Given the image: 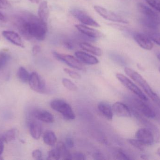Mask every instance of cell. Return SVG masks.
<instances>
[{"label":"cell","instance_id":"d6986e66","mask_svg":"<svg viewBox=\"0 0 160 160\" xmlns=\"http://www.w3.org/2000/svg\"><path fill=\"white\" fill-rule=\"evenodd\" d=\"M98 109L100 112L106 119L112 120L113 116V112L111 106L106 102H102L98 105Z\"/></svg>","mask_w":160,"mask_h":160},{"label":"cell","instance_id":"ab89813d","mask_svg":"<svg viewBox=\"0 0 160 160\" xmlns=\"http://www.w3.org/2000/svg\"><path fill=\"white\" fill-rule=\"evenodd\" d=\"M41 51V48L40 46L38 45H35L33 47L32 49V53L33 55H36L39 53Z\"/></svg>","mask_w":160,"mask_h":160},{"label":"cell","instance_id":"e575fe53","mask_svg":"<svg viewBox=\"0 0 160 160\" xmlns=\"http://www.w3.org/2000/svg\"><path fill=\"white\" fill-rule=\"evenodd\" d=\"M116 158L118 160H129L131 158L122 150H118L116 155Z\"/></svg>","mask_w":160,"mask_h":160},{"label":"cell","instance_id":"c3c4849f","mask_svg":"<svg viewBox=\"0 0 160 160\" xmlns=\"http://www.w3.org/2000/svg\"><path fill=\"white\" fill-rule=\"evenodd\" d=\"M157 154H158V155L160 157V147L158 148V151H157Z\"/></svg>","mask_w":160,"mask_h":160},{"label":"cell","instance_id":"52a82bcc","mask_svg":"<svg viewBox=\"0 0 160 160\" xmlns=\"http://www.w3.org/2000/svg\"><path fill=\"white\" fill-rule=\"evenodd\" d=\"M54 57L59 61L64 62L70 67L79 70H83L84 69L83 63L77 58L69 55V54H64L54 52L53 53Z\"/></svg>","mask_w":160,"mask_h":160},{"label":"cell","instance_id":"cb8c5ba5","mask_svg":"<svg viewBox=\"0 0 160 160\" xmlns=\"http://www.w3.org/2000/svg\"><path fill=\"white\" fill-rule=\"evenodd\" d=\"M43 141L47 145L53 146L57 142V137L54 132L49 131L44 134Z\"/></svg>","mask_w":160,"mask_h":160},{"label":"cell","instance_id":"f546056e","mask_svg":"<svg viewBox=\"0 0 160 160\" xmlns=\"http://www.w3.org/2000/svg\"><path fill=\"white\" fill-rule=\"evenodd\" d=\"M63 85L64 87L71 91H76L78 90V87L75 84L70 80L67 79H63L62 81Z\"/></svg>","mask_w":160,"mask_h":160},{"label":"cell","instance_id":"5b68a950","mask_svg":"<svg viewBox=\"0 0 160 160\" xmlns=\"http://www.w3.org/2000/svg\"><path fill=\"white\" fill-rule=\"evenodd\" d=\"M118 80L124 86L128 88L130 91L134 93L136 96L144 101H148V98L142 92V90L134 84L128 78L123 74L117 73L116 75Z\"/></svg>","mask_w":160,"mask_h":160},{"label":"cell","instance_id":"8992f818","mask_svg":"<svg viewBox=\"0 0 160 160\" xmlns=\"http://www.w3.org/2000/svg\"><path fill=\"white\" fill-rule=\"evenodd\" d=\"M130 108V107H129ZM131 113L134 116V117L137 120L142 124V126H144L145 128L150 130L154 135L155 141L158 142L160 139V132L159 129L155 126L154 124H152L150 121H148L146 118L145 116L141 114L139 112L132 108H130Z\"/></svg>","mask_w":160,"mask_h":160},{"label":"cell","instance_id":"9c48e42d","mask_svg":"<svg viewBox=\"0 0 160 160\" xmlns=\"http://www.w3.org/2000/svg\"><path fill=\"white\" fill-rule=\"evenodd\" d=\"M71 14L80 22L86 25L95 27H100V25L88 13L81 9H74L71 10Z\"/></svg>","mask_w":160,"mask_h":160},{"label":"cell","instance_id":"44dd1931","mask_svg":"<svg viewBox=\"0 0 160 160\" xmlns=\"http://www.w3.org/2000/svg\"><path fill=\"white\" fill-rule=\"evenodd\" d=\"M30 132L31 136L35 140L40 139L42 134V126L40 123L32 121L30 123Z\"/></svg>","mask_w":160,"mask_h":160},{"label":"cell","instance_id":"603a6c76","mask_svg":"<svg viewBox=\"0 0 160 160\" xmlns=\"http://www.w3.org/2000/svg\"><path fill=\"white\" fill-rule=\"evenodd\" d=\"M61 155V157L64 160H72V155L70 154L67 149V147L65 144L63 142H60L58 143L56 147Z\"/></svg>","mask_w":160,"mask_h":160},{"label":"cell","instance_id":"9a60e30c","mask_svg":"<svg viewBox=\"0 0 160 160\" xmlns=\"http://www.w3.org/2000/svg\"><path fill=\"white\" fill-rule=\"evenodd\" d=\"M3 36L14 45L21 48H24V43L20 36L16 32L11 31H4L2 32Z\"/></svg>","mask_w":160,"mask_h":160},{"label":"cell","instance_id":"83f0119b","mask_svg":"<svg viewBox=\"0 0 160 160\" xmlns=\"http://www.w3.org/2000/svg\"><path fill=\"white\" fill-rule=\"evenodd\" d=\"M141 23L144 26L151 30H158L159 27L158 24L145 17L141 19Z\"/></svg>","mask_w":160,"mask_h":160},{"label":"cell","instance_id":"4316f807","mask_svg":"<svg viewBox=\"0 0 160 160\" xmlns=\"http://www.w3.org/2000/svg\"><path fill=\"white\" fill-rule=\"evenodd\" d=\"M10 54L7 50L0 51V70L2 69L10 59Z\"/></svg>","mask_w":160,"mask_h":160},{"label":"cell","instance_id":"5bb4252c","mask_svg":"<svg viewBox=\"0 0 160 160\" xmlns=\"http://www.w3.org/2000/svg\"><path fill=\"white\" fill-rule=\"evenodd\" d=\"M133 39L142 49L147 50H150L153 49V43L146 34L142 33H136L133 35Z\"/></svg>","mask_w":160,"mask_h":160},{"label":"cell","instance_id":"1f68e13d","mask_svg":"<svg viewBox=\"0 0 160 160\" xmlns=\"http://www.w3.org/2000/svg\"><path fill=\"white\" fill-rule=\"evenodd\" d=\"M61 158L60 152L57 147L49 151L48 159L57 160Z\"/></svg>","mask_w":160,"mask_h":160},{"label":"cell","instance_id":"d6a6232c","mask_svg":"<svg viewBox=\"0 0 160 160\" xmlns=\"http://www.w3.org/2000/svg\"><path fill=\"white\" fill-rule=\"evenodd\" d=\"M147 3L155 10L160 12V0H145Z\"/></svg>","mask_w":160,"mask_h":160},{"label":"cell","instance_id":"7402d4cb","mask_svg":"<svg viewBox=\"0 0 160 160\" xmlns=\"http://www.w3.org/2000/svg\"><path fill=\"white\" fill-rule=\"evenodd\" d=\"M80 46L84 50L90 53L97 56H101L102 54V51L100 48L93 46L90 44L86 42H82L80 44Z\"/></svg>","mask_w":160,"mask_h":160},{"label":"cell","instance_id":"b9f144b4","mask_svg":"<svg viewBox=\"0 0 160 160\" xmlns=\"http://www.w3.org/2000/svg\"><path fill=\"white\" fill-rule=\"evenodd\" d=\"M4 150V144L3 141L2 139L0 138V156L2 155V153H3V151ZM2 159V158H0V160Z\"/></svg>","mask_w":160,"mask_h":160},{"label":"cell","instance_id":"7c38bea8","mask_svg":"<svg viewBox=\"0 0 160 160\" xmlns=\"http://www.w3.org/2000/svg\"><path fill=\"white\" fill-rule=\"evenodd\" d=\"M139 10L144 15V17L160 25V15L144 4H138Z\"/></svg>","mask_w":160,"mask_h":160},{"label":"cell","instance_id":"d590c367","mask_svg":"<svg viewBox=\"0 0 160 160\" xmlns=\"http://www.w3.org/2000/svg\"><path fill=\"white\" fill-rule=\"evenodd\" d=\"M11 6L10 0H0V8L6 9Z\"/></svg>","mask_w":160,"mask_h":160},{"label":"cell","instance_id":"ffe728a7","mask_svg":"<svg viewBox=\"0 0 160 160\" xmlns=\"http://www.w3.org/2000/svg\"><path fill=\"white\" fill-rule=\"evenodd\" d=\"M49 16V9L47 1H44L39 4L38 9V17L43 22L47 23Z\"/></svg>","mask_w":160,"mask_h":160},{"label":"cell","instance_id":"60d3db41","mask_svg":"<svg viewBox=\"0 0 160 160\" xmlns=\"http://www.w3.org/2000/svg\"><path fill=\"white\" fill-rule=\"evenodd\" d=\"M65 47L69 50H73L75 49V45L72 42L66 41L64 43Z\"/></svg>","mask_w":160,"mask_h":160},{"label":"cell","instance_id":"ee69618b","mask_svg":"<svg viewBox=\"0 0 160 160\" xmlns=\"http://www.w3.org/2000/svg\"><path fill=\"white\" fill-rule=\"evenodd\" d=\"M94 157H95V158H96V157H98L97 159H103L102 158V156L101 154L99 153H96L95 155H94Z\"/></svg>","mask_w":160,"mask_h":160},{"label":"cell","instance_id":"ba28073f","mask_svg":"<svg viewBox=\"0 0 160 160\" xmlns=\"http://www.w3.org/2000/svg\"><path fill=\"white\" fill-rule=\"evenodd\" d=\"M94 8L99 15H100L102 17L106 20L114 22L121 23H129L128 21L127 20L123 17L102 7L96 5L94 6Z\"/></svg>","mask_w":160,"mask_h":160},{"label":"cell","instance_id":"d4e9b609","mask_svg":"<svg viewBox=\"0 0 160 160\" xmlns=\"http://www.w3.org/2000/svg\"><path fill=\"white\" fill-rule=\"evenodd\" d=\"M17 75L20 80L22 82L26 83L29 81L30 74L23 67H21L19 68Z\"/></svg>","mask_w":160,"mask_h":160},{"label":"cell","instance_id":"6da1fadb","mask_svg":"<svg viewBox=\"0 0 160 160\" xmlns=\"http://www.w3.org/2000/svg\"><path fill=\"white\" fill-rule=\"evenodd\" d=\"M14 23L21 35L26 40L35 39L39 41L46 39L47 23L32 13L22 11L14 17Z\"/></svg>","mask_w":160,"mask_h":160},{"label":"cell","instance_id":"7bdbcfd3","mask_svg":"<svg viewBox=\"0 0 160 160\" xmlns=\"http://www.w3.org/2000/svg\"><path fill=\"white\" fill-rule=\"evenodd\" d=\"M155 111H156V117H155V118L157 119V120L158 121V122L160 124V113L158 111H157V110H155Z\"/></svg>","mask_w":160,"mask_h":160},{"label":"cell","instance_id":"8fae6325","mask_svg":"<svg viewBox=\"0 0 160 160\" xmlns=\"http://www.w3.org/2000/svg\"><path fill=\"white\" fill-rule=\"evenodd\" d=\"M136 139L139 140L145 146H151L154 144L155 141L153 132L146 128L140 129L135 134Z\"/></svg>","mask_w":160,"mask_h":160},{"label":"cell","instance_id":"277c9868","mask_svg":"<svg viewBox=\"0 0 160 160\" xmlns=\"http://www.w3.org/2000/svg\"><path fill=\"white\" fill-rule=\"evenodd\" d=\"M130 108L139 112L141 114L148 118H155L156 111L154 108L144 102L141 99L132 98L129 99Z\"/></svg>","mask_w":160,"mask_h":160},{"label":"cell","instance_id":"7a4b0ae2","mask_svg":"<svg viewBox=\"0 0 160 160\" xmlns=\"http://www.w3.org/2000/svg\"><path fill=\"white\" fill-rule=\"evenodd\" d=\"M125 72L127 75L143 88L148 96L149 97V98L160 108V97L152 90L147 81L139 73L129 68H125Z\"/></svg>","mask_w":160,"mask_h":160},{"label":"cell","instance_id":"4dcf8cb0","mask_svg":"<svg viewBox=\"0 0 160 160\" xmlns=\"http://www.w3.org/2000/svg\"><path fill=\"white\" fill-rule=\"evenodd\" d=\"M128 142L133 147L137 148L141 151H143L145 149V145L137 139H129Z\"/></svg>","mask_w":160,"mask_h":160},{"label":"cell","instance_id":"2e32d148","mask_svg":"<svg viewBox=\"0 0 160 160\" xmlns=\"http://www.w3.org/2000/svg\"><path fill=\"white\" fill-rule=\"evenodd\" d=\"M75 26L81 33L85 35L88 37L91 38H99L101 36L102 34L100 32H99L98 30L88 27V26L83 25V24H76Z\"/></svg>","mask_w":160,"mask_h":160},{"label":"cell","instance_id":"3957f363","mask_svg":"<svg viewBox=\"0 0 160 160\" xmlns=\"http://www.w3.org/2000/svg\"><path fill=\"white\" fill-rule=\"evenodd\" d=\"M50 106L52 109L60 113L67 120H73L76 118V115L70 105L62 100L52 101L51 102Z\"/></svg>","mask_w":160,"mask_h":160},{"label":"cell","instance_id":"7dc6e473","mask_svg":"<svg viewBox=\"0 0 160 160\" xmlns=\"http://www.w3.org/2000/svg\"><path fill=\"white\" fill-rule=\"evenodd\" d=\"M141 158L143 160H147L148 159V157L147 156H146V155H141Z\"/></svg>","mask_w":160,"mask_h":160},{"label":"cell","instance_id":"8d00e7d4","mask_svg":"<svg viewBox=\"0 0 160 160\" xmlns=\"http://www.w3.org/2000/svg\"><path fill=\"white\" fill-rule=\"evenodd\" d=\"M72 155V159L83 160L85 159V156L81 152H76Z\"/></svg>","mask_w":160,"mask_h":160},{"label":"cell","instance_id":"836d02e7","mask_svg":"<svg viewBox=\"0 0 160 160\" xmlns=\"http://www.w3.org/2000/svg\"><path fill=\"white\" fill-rule=\"evenodd\" d=\"M64 71L73 79L79 80L81 78V75L78 73L74 71V70H71L69 69L64 68Z\"/></svg>","mask_w":160,"mask_h":160},{"label":"cell","instance_id":"30bf717a","mask_svg":"<svg viewBox=\"0 0 160 160\" xmlns=\"http://www.w3.org/2000/svg\"><path fill=\"white\" fill-rule=\"evenodd\" d=\"M30 87L33 91L38 93H44L46 92V84L45 80L36 72L30 74L29 81Z\"/></svg>","mask_w":160,"mask_h":160},{"label":"cell","instance_id":"f6af8a7d","mask_svg":"<svg viewBox=\"0 0 160 160\" xmlns=\"http://www.w3.org/2000/svg\"><path fill=\"white\" fill-rule=\"evenodd\" d=\"M5 20L6 18L4 15L2 13L0 12V20L2 21H5Z\"/></svg>","mask_w":160,"mask_h":160},{"label":"cell","instance_id":"bcb514c9","mask_svg":"<svg viewBox=\"0 0 160 160\" xmlns=\"http://www.w3.org/2000/svg\"><path fill=\"white\" fill-rule=\"evenodd\" d=\"M29 1L33 3L38 4L40 0H29Z\"/></svg>","mask_w":160,"mask_h":160},{"label":"cell","instance_id":"4fadbf2b","mask_svg":"<svg viewBox=\"0 0 160 160\" xmlns=\"http://www.w3.org/2000/svg\"><path fill=\"white\" fill-rule=\"evenodd\" d=\"M112 109L114 113L117 116L125 117L131 116V111L129 107L122 102H115L112 105Z\"/></svg>","mask_w":160,"mask_h":160},{"label":"cell","instance_id":"484cf974","mask_svg":"<svg viewBox=\"0 0 160 160\" xmlns=\"http://www.w3.org/2000/svg\"><path fill=\"white\" fill-rule=\"evenodd\" d=\"M16 136L17 131L15 129H12L7 131L3 135L2 139L5 142L9 143L15 140Z\"/></svg>","mask_w":160,"mask_h":160},{"label":"cell","instance_id":"e0dca14e","mask_svg":"<svg viewBox=\"0 0 160 160\" xmlns=\"http://www.w3.org/2000/svg\"><path fill=\"white\" fill-rule=\"evenodd\" d=\"M75 54L76 57L83 64L88 65H94L98 64V60L96 57L86 53L79 51L76 52Z\"/></svg>","mask_w":160,"mask_h":160},{"label":"cell","instance_id":"f1b7e54d","mask_svg":"<svg viewBox=\"0 0 160 160\" xmlns=\"http://www.w3.org/2000/svg\"><path fill=\"white\" fill-rule=\"evenodd\" d=\"M147 35L150 39L160 46V33L154 31H149L147 32Z\"/></svg>","mask_w":160,"mask_h":160},{"label":"cell","instance_id":"681fc988","mask_svg":"<svg viewBox=\"0 0 160 160\" xmlns=\"http://www.w3.org/2000/svg\"><path fill=\"white\" fill-rule=\"evenodd\" d=\"M158 59L160 61V54H158Z\"/></svg>","mask_w":160,"mask_h":160},{"label":"cell","instance_id":"f35d334b","mask_svg":"<svg viewBox=\"0 0 160 160\" xmlns=\"http://www.w3.org/2000/svg\"><path fill=\"white\" fill-rule=\"evenodd\" d=\"M65 145L67 147L71 148L74 147V142L73 140L70 138H67L66 139Z\"/></svg>","mask_w":160,"mask_h":160},{"label":"cell","instance_id":"f907efd6","mask_svg":"<svg viewBox=\"0 0 160 160\" xmlns=\"http://www.w3.org/2000/svg\"><path fill=\"white\" fill-rule=\"evenodd\" d=\"M159 71L160 73V67L159 68Z\"/></svg>","mask_w":160,"mask_h":160},{"label":"cell","instance_id":"74e56055","mask_svg":"<svg viewBox=\"0 0 160 160\" xmlns=\"http://www.w3.org/2000/svg\"><path fill=\"white\" fill-rule=\"evenodd\" d=\"M42 152L38 149L34 150L32 153V157L36 160H40L42 158Z\"/></svg>","mask_w":160,"mask_h":160},{"label":"cell","instance_id":"ac0fdd59","mask_svg":"<svg viewBox=\"0 0 160 160\" xmlns=\"http://www.w3.org/2000/svg\"><path fill=\"white\" fill-rule=\"evenodd\" d=\"M37 119L46 123H52L54 121V117L51 113L45 110H37L33 113Z\"/></svg>","mask_w":160,"mask_h":160}]
</instances>
